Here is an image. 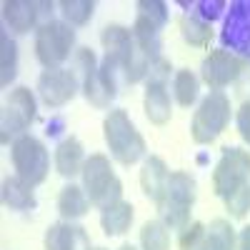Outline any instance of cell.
Instances as JSON below:
<instances>
[{
    "instance_id": "1",
    "label": "cell",
    "mask_w": 250,
    "mask_h": 250,
    "mask_svg": "<svg viewBox=\"0 0 250 250\" xmlns=\"http://www.w3.org/2000/svg\"><path fill=\"white\" fill-rule=\"evenodd\" d=\"M195 203V180L183 170L168 175L163 200L158 203L160 220L168 230H185L190 225V208Z\"/></svg>"
},
{
    "instance_id": "2",
    "label": "cell",
    "mask_w": 250,
    "mask_h": 250,
    "mask_svg": "<svg viewBox=\"0 0 250 250\" xmlns=\"http://www.w3.org/2000/svg\"><path fill=\"white\" fill-rule=\"evenodd\" d=\"M83 190L90 198V205L105 210V208L115 205L123 200V183L110 168V160L105 155H90L83 165Z\"/></svg>"
},
{
    "instance_id": "3",
    "label": "cell",
    "mask_w": 250,
    "mask_h": 250,
    "mask_svg": "<svg viewBox=\"0 0 250 250\" xmlns=\"http://www.w3.org/2000/svg\"><path fill=\"white\" fill-rule=\"evenodd\" d=\"M103 135L113 153V158L123 165H133L145 155V140L135 130L133 120L125 110H110L103 120Z\"/></svg>"
},
{
    "instance_id": "4",
    "label": "cell",
    "mask_w": 250,
    "mask_h": 250,
    "mask_svg": "<svg viewBox=\"0 0 250 250\" xmlns=\"http://www.w3.org/2000/svg\"><path fill=\"white\" fill-rule=\"evenodd\" d=\"M228 123H230V98L223 90H210L193 115L190 135L198 145H208L228 128Z\"/></svg>"
},
{
    "instance_id": "5",
    "label": "cell",
    "mask_w": 250,
    "mask_h": 250,
    "mask_svg": "<svg viewBox=\"0 0 250 250\" xmlns=\"http://www.w3.org/2000/svg\"><path fill=\"white\" fill-rule=\"evenodd\" d=\"M250 190V153L240 148H223L213 170V193L223 200Z\"/></svg>"
},
{
    "instance_id": "6",
    "label": "cell",
    "mask_w": 250,
    "mask_h": 250,
    "mask_svg": "<svg viewBox=\"0 0 250 250\" xmlns=\"http://www.w3.org/2000/svg\"><path fill=\"white\" fill-rule=\"evenodd\" d=\"M73 48H75V30L68 23L48 20L35 33V55L48 70L60 68V62L70 58Z\"/></svg>"
},
{
    "instance_id": "7",
    "label": "cell",
    "mask_w": 250,
    "mask_h": 250,
    "mask_svg": "<svg viewBox=\"0 0 250 250\" xmlns=\"http://www.w3.org/2000/svg\"><path fill=\"white\" fill-rule=\"evenodd\" d=\"M10 150H13V165L18 170V178H23L33 188L48 178V170H50L48 148L38 138H33V135L18 138Z\"/></svg>"
},
{
    "instance_id": "8",
    "label": "cell",
    "mask_w": 250,
    "mask_h": 250,
    "mask_svg": "<svg viewBox=\"0 0 250 250\" xmlns=\"http://www.w3.org/2000/svg\"><path fill=\"white\" fill-rule=\"evenodd\" d=\"M220 43L235 58L250 60V0L230 3V10H228V18L223 23Z\"/></svg>"
},
{
    "instance_id": "9",
    "label": "cell",
    "mask_w": 250,
    "mask_h": 250,
    "mask_svg": "<svg viewBox=\"0 0 250 250\" xmlns=\"http://www.w3.org/2000/svg\"><path fill=\"white\" fill-rule=\"evenodd\" d=\"M33 120H35V95L30 93V88H15L3 113V143H8L10 138L15 140L23 138Z\"/></svg>"
},
{
    "instance_id": "10",
    "label": "cell",
    "mask_w": 250,
    "mask_h": 250,
    "mask_svg": "<svg viewBox=\"0 0 250 250\" xmlns=\"http://www.w3.org/2000/svg\"><path fill=\"white\" fill-rule=\"evenodd\" d=\"M243 70H245V62L240 58H235L228 50H213L203 60L200 78L210 90H220L225 85H230V83H235L243 75Z\"/></svg>"
},
{
    "instance_id": "11",
    "label": "cell",
    "mask_w": 250,
    "mask_h": 250,
    "mask_svg": "<svg viewBox=\"0 0 250 250\" xmlns=\"http://www.w3.org/2000/svg\"><path fill=\"white\" fill-rule=\"evenodd\" d=\"M38 93L40 100L45 103L48 108H60L70 103L78 93V78L73 70L65 68H50L43 70V75L38 78Z\"/></svg>"
},
{
    "instance_id": "12",
    "label": "cell",
    "mask_w": 250,
    "mask_h": 250,
    "mask_svg": "<svg viewBox=\"0 0 250 250\" xmlns=\"http://www.w3.org/2000/svg\"><path fill=\"white\" fill-rule=\"evenodd\" d=\"M78 68L83 70V93H85L88 103H93L95 108H108L113 95L108 93V88L103 85L100 80V68H98V60L95 53L90 48H80L78 50Z\"/></svg>"
},
{
    "instance_id": "13",
    "label": "cell",
    "mask_w": 250,
    "mask_h": 250,
    "mask_svg": "<svg viewBox=\"0 0 250 250\" xmlns=\"http://www.w3.org/2000/svg\"><path fill=\"white\" fill-rule=\"evenodd\" d=\"M45 10H53V3H25V0H8V3H3V18L13 33L33 30Z\"/></svg>"
},
{
    "instance_id": "14",
    "label": "cell",
    "mask_w": 250,
    "mask_h": 250,
    "mask_svg": "<svg viewBox=\"0 0 250 250\" xmlns=\"http://www.w3.org/2000/svg\"><path fill=\"white\" fill-rule=\"evenodd\" d=\"M45 250H90V243L80 225L55 223L45 233Z\"/></svg>"
},
{
    "instance_id": "15",
    "label": "cell",
    "mask_w": 250,
    "mask_h": 250,
    "mask_svg": "<svg viewBox=\"0 0 250 250\" xmlns=\"http://www.w3.org/2000/svg\"><path fill=\"white\" fill-rule=\"evenodd\" d=\"M168 175H170V170H168V165H165L163 158H158V155L145 158L143 170H140V188H143V193L148 195L155 205L163 200Z\"/></svg>"
},
{
    "instance_id": "16",
    "label": "cell",
    "mask_w": 250,
    "mask_h": 250,
    "mask_svg": "<svg viewBox=\"0 0 250 250\" xmlns=\"http://www.w3.org/2000/svg\"><path fill=\"white\" fill-rule=\"evenodd\" d=\"M143 108H145V118H148L153 125H165L170 120L173 108H170V95H168V90H165V83L148 80Z\"/></svg>"
},
{
    "instance_id": "17",
    "label": "cell",
    "mask_w": 250,
    "mask_h": 250,
    "mask_svg": "<svg viewBox=\"0 0 250 250\" xmlns=\"http://www.w3.org/2000/svg\"><path fill=\"white\" fill-rule=\"evenodd\" d=\"M83 165H85V158H83V145L78 143V138H65L58 150H55V168L62 178H75L78 173H83Z\"/></svg>"
},
{
    "instance_id": "18",
    "label": "cell",
    "mask_w": 250,
    "mask_h": 250,
    "mask_svg": "<svg viewBox=\"0 0 250 250\" xmlns=\"http://www.w3.org/2000/svg\"><path fill=\"white\" fill-rule=\"evenodd\" d=\"M133 205L130 203H115L110 208H105V210L100 213V228H103V233L105 235H123V233H128V228L133 223Z\"/></svg>"
},
{
    "instance_id": "19",
    "label": "cell",
    "mask_w": 250,
    "mask_h": 250,
    "mask_svg": "<svg viewBox=\"0 0 250 250\" xmlns=\"http://www.w3.org/2000/svg\"><path fill=\"white\" fill-rule=\"evenodd\" d=\"M90 208V198L85 195V190L78 185H65L60 190V198H58V210L65 220H78L88 213Z\"/></svg>"
},
{
    "instance_id": "20",
    "label": "cell",
    "mask_w": 250,
    "mask_h": 250,
    "mask_svg": "<svg viewBox=\"0 0 250 250\" xmlns=\"http://www.w3.org/2000/svg\"><path fill=\"white\" fill-rule=\"evenodd\" d=\"M3 203L13 210H30L35 208V193L33 185H28L23 178H5L3 183Z\"/></svg>"
},
{
    "instance_id": "21",
    "label": "cell",
    "mask_w": 250,
    "mask_h": 250,
    "mask_svg": "<svg viewBox=\"0 0 250 250\" xmlns=\"http://www.w3.org/2000/svg\"><path fill=\"white\" fill-rule=\"evenodd\" d=\"M100 43L108 50V55H118L120 60H125L135 45V38H133V30L125 25H108V28H103Z\"/></svg>"
},
{
    "instance_id": "22",
    "label": "cell",
    "mask_w": 250,
    "mask_h": 250,
    "mask_svg": "<svg viewBox=\"0 0 250 250\" xmlns=\"http://www.w3.org/2000/svg\"><path fill=\"white\" fill-rule=\"evenodd\" d=\"M235 245H238V235L233 230V225L218 218L210 223V228H205L200 250H235Z\"/></svg>"
},
{
    "instance_id": "23",
    "label": "cell",
    "mask_w": 250,
    "mask_h": 250,
    "mask_svg": "<svg viewBox=\"0 0 250 250\" xmlns=\"http://www.w3.org/2000/svg\"><path fill=\"white\" fill-rule=\"evenodd\" d=\"M180 33H183V40L188 45H195V48H208L213 40V25L200 20L198 15L188 13L180 18Z\"/></svg>"
},
{
    "instance_id": "24",
    "label": "cell",
    "mask_w": 250,
    "mask_h": 250,
    "mask_svg": "<svg viewBox=\"0 0 250 250\" xmlns=\"http://www.w3.org/2000/svg\"><path fill=\"white\" fill-rule=\"evenodd\" d=\"M18 75V48L8 33L0 35V85H10Z\"/></svg>"
},
{
    "instance_id": "25",
    "label": "cell",
    "mask_w": 250,
    "mask_h": 250,
    "mask_svg": "<svg viewBox=\"0 0 250 250\" xmlns=\"http://www.w3.org/2000/svg\"><path fill=\"white\" fill-rule=\"evenodd\" d=\"M140 248L143 250H170V235L163 220H148L140 228Z\"/></svg>"
},
{
    "instance_id": "26",
    "label": "cell",
    "mask_w": 250,
    "mask_h": 250,
    "mask_svg": "<svg viewBox=\"0 0 250 250\" xmlns=\"http://www.w3.org/2000/svg\"><path fill=\"white\" fill-rule=\"evenodd\" d=\"M173 88H175V100L183 108H190L195 103V98H198V75L193 70H188V68L178 70Z\"/></svg>"
},
{
    "instance_id": "27",
    "label": "cell",
    "mask_w": 250,
    "mask_h": 250,
    "mask_svg": "<svg viewBox=\"0 0 250 250\" xmlns=\"http://www.w3.org/2000/svg\"><path fill=\"white\" fill-rule=\"evenodd\" d=\"M58 8H60V13H62L68 25H85L95 13L93 0H62Z\"/></svg>"
},
{
    "instance_id": "28",
    "label": "cell",
    "mask_w": 250,
    "mask_h": 250,
    "mask_svg": "<svg viewBox=\"0 0 250 250\" xmlns=\"http://www.w3.org/2000/svg\"><path fill=\"white\" fill-rule=\"evenodd\" d=\"M138 15H143L145 20H150L153 25L163 28L168 23V5L160 0H140L138 3Z\"/></svg>"
},
{
    "instance_id": "29",
    "label": "cell",
    "mask_w": 250,
    "mask_h": 250,
    "mask_svg": "<svg viewBox=\"0 0 250 250\" xmlns=\"http://www.w3.org/2000/svg\"><path fill=\"white\" fill-rule=\"evenodd\" d=\"M203 238H205V225L190 223L185 230H180V250H200Z\"/></svg>"
},
{
    "instance_id": "30",
    "label": "cell",
    "mask_w": 250,
    "mask_h": 250,
    "mask_svg": "<svg viewBox=\"0 0 250 250\" xmlns=\"http://www.w3.org/2000/svg\"><path fill=\"white\" fill-rule=\"evenodd\" d=\"M193 8H198V10H193V15H198L200 20H205V23H213V20L220 15V10L225 8V3L223 0H213V3L200 0V3H193Z\"/></svg>"
},
{
    "instance_id": "31",
    "label": "cell",
    "mask_w": 250,
    "mask_h": 250,
    "mask_svg": "<svg viewBox=\"0 0 250 250\" xmlns=\"http://www.w3.org/2000/svg\"><path fill=\"white\" fill-rule=\"evenodd\" d=\"M238 130H240V138L250 145V100H245L238 110Z\"/></svg>"
},
{
    "instance_id": "32",
    "label": "cell",
    "mask_w": 250,
    "mask_h": 250,
    "mask_svg": "<svg viewBox=\"0 0 250 250\" xmlns=\"http://www.w3.org/2000/svg\"><path fill=\"white\" fill-rule=\"evenodd\" d=\"M238 248H240V250H250V225L243 228V233H240V238H238Z\"/></svg>"
},
{
    "instance_id": "33",
    "label": "cell",
    "mask_w": 250,
    "mask_h": 250,
    "mask_svg": "<svg viewBox=\"0 0 250 250\" xmlns=\"http://www.w3.org/2000/svg\"><path fill=\"white\" fill-rule=\"evenodd\" d=\"M120 250H138V248H133V245H128V243H125V245H123Z\"/></svg>"
},
{
    "instance_id": "34",
    "label": "cell",
    "mask_w": 250,
    "mask_h": 250,
    "mask_svg": "<svg viewBox=\"0 0 250 250\" xmlns=\"http://www.w3.org/2000/svg\"><path fill=\"white\" fill-rule=\"evenodd\" d=\"M90 250H105V248H90Z\"/></svg>"
}]
</instances>
